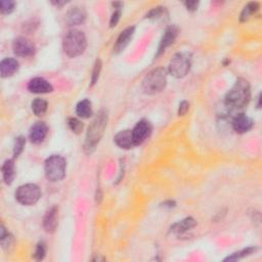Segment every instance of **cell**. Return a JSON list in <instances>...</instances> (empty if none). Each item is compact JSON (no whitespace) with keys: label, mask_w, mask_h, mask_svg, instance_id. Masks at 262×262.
Instances as JSON below:
<instances>
[{"label":"cell","mask_w":262,"mask_h":262,"mask_svg":"<svg viewBox=\"0 0 262 262\" xmlns=\"http://www.w3.org/2000/svg\"><path fill=\"white\" fill-rule=\"evenodd\" d=\"M107 124H108V115L106 112L101 111L96 115L94 120L88 127L84 144L86 152L92 153L95 149L96 144L103 138Z\"/></svg>","instance_id":"6da1fadb"},{"label":"cell","mask_w":262,"mask_h":262,"mask_svg":"<svg viewBox=\"0 0 262 262\" xmlns=\"http://www.w3.org/2000/svg\"><path fill=\"white\" fill-rule=\"evenodd\" d=\"M251 97L250 85L245 79H238L232 88L225 96V103L231 108H244L248 105Z\"/></svg>","instance_id":"7a4b0ae2"},{"label":"cell","mask_w":262,"mask_h":262,"mask_svg":"<svg viewBox=\"0 0 262 262\" xmlns=\"http://www.w3.org/2000/svg\"><path fill=\"white\" fill-rule=\"evenodd\" d=\"M64 50L70 58L82 55L87 46L86 37L82 31L77 29L70 30L64 38Z\"/></svg>","instance_id":"3957f363"},{"label":"cell","mask_w":262,"mask_h":262,"mask_svg":"<svg viewBox=\"0 0 262 262\" xmlns=\"http://www.w3.org/2000/svg\"><path fill=\"white\" fill-rule=\"evenodd\" d=\"M167 84V71L164 68H157L151 71L142 81V90L147 94L161 92Z\"/></svg>","instance_id":"277c9868"},{"label":"cell","mask_w":262,"mask_h":262,"mask_svg":"<svg viewBox=\"0 0 262 262\" xmlns=\"http://www.w3.org/2000/svg\"><path fill=\"white\" fill-rule=\"evenodd\" d=\"M66 160L60 155H52L45 161V176L50 182H60L66 175Z\"/></svg>","instance_id":"5b68a950"},{"label":"cell","mask_w":262,"mask_h":262,"mask_svg":"<svg viewBox=\"0 0 262 262\" xmlns=\"http://www.w3.org/2000/svg\"><path fill=\"white\" fill-rule=\"evenodd\" d=\"M192 65V57L188 52H178L171 59L168 67L169 74L175 78H184L187 75Z\"/></svg>","instance_id":"8992f818"},{"label":"cell","mask_w":262,"mask_h":262,"mask_svg":"<svg viewBox=\"0 0 262 262\" xmlns=\"http://www.w3.org/2000/svg\"><path fill=\"white\" fill-rule=\"evenodd\" d=\"M41 191L37 185L27 184L21 185L15 192V199L17 202L25 206L35 205L39 201Z\"/></svg>","instance_id":"52a82bcc"},{"label":"cell","mask_w":262,"mask_h":262,"mask_svg":"<svg viewBox=\"0 0 262 262\" xmlns=\"http://www.w3.org/2000/svg\"><path fill=\"white\" fill-rule=\"evenodd\" d=\"M131 131L134 146H139V144H141L150 137V134L152 132V126L150 122L146 120H141L135 125V127Z\"/></svg>","instance_id":"ba28073f"},{"label":"cell","mask_w":262,"mask_h":262,"mask_svg":"<svg viewBox=\"0 0 262 262\" xmlns=\"http://www.w3.org/2000/svg\"><path fill=\"white\" fill-rule=\"evenodd\" d=\"M13 49L17 57H30L34 55L35 45L29 39L20 37L14 41Z\"/></svg>","instance_id":"9c48e42d"},{"label":"cell","mask_w":262,"mask_h":262,"mask_svg":"<svg viewBox=\"0 0 262 262\" xmlns=\"http://www.w3.org/2000/svg\"><path fill=\"white\" fill-rule=\"evenodd\" d=\"M59 219V209L57 206H52L50 209L45 213L43 218V229L46 232L52 233L58 227Z\"/></svg>","instance_id":"30bf717a"},{"label":"cell","mask_w":262,"mask_h":262,"mask_svg":"<svg viewBox=\"0 0 262 262\" xmlns=\"http://www.w3.org/2000/svg\"><path fill=\"white\" fill-rule=\"evenodd\" d=\"M233 130L238 133H246L253 127V121L249 116L241 113L238 114L231 122Z\"/></svg>","instance_id":"8fae6325"},{"label":"cell","mask_w":262,"mask_h":262,"mask_svg":"<svg viewBox=\"0 0 262 262\" xmlns=\"http://www.w3.org/2000/svg\"><path fill=\"white\" fill-rule=\"evenodd\" d=\"M178 35V28L176 26H170L165 30V33L163 35V37L161 39L158 52H157V57H159L161 53H163L168 46H170L171 44L174 42Z\"/></svg>","instance_id":"7c38bea8"},{"label":"cell","mask_w":262,"mask_h":262,"mask_svg":"<svg viewBox=\"0 0 262 262\" xmlns=\"http://www.w3.org/2000/svg\"><path fill=\"white\" fill-rule=\"evenodd\" d=\"M28 89L32 93H48L52 92V85L43 78H34L28 83Z\"/></svg>","instance_id":"4fadbf2b"},{"label":"cell","mask_w":262,"mask_h":262,"mask_svg":"<svg viewBox=\"0 0 262 262\" xmlns=\"http://www.w3.org/2000/svg\"><path fill=\"white\" fill-rule=\"evenodd\" d=\"M48 132L47 125L44 122H36L30 129V139L33 143H41Z\"/></svg>","instance_id":"5bb4252c"},{"label":"cell","mask_w":262,"mask_h":262,"mask_svg":"<svg viewBox=\"0 0 262 262\" xmlns=\"http://www.w3.org/2000/svg\"><path fill=\"white\" fill-rule=\"evenodd\" d=\"M86 19V13L83 7L80 6H74L72 7L71 10L68 12L66 20L67 23L70 26H75L82 24Z\"/></svg>","instance_id":"9a60e30c"},{"label":"cell","mask_w":262,"mask_h":262,"mask_svg":"<svg viewBox=\"0 0 262 262\" xmlns=\"http://www.w3.org/2000/svg\"><path fill=\"white\" fill-rule=\"evenodd\" d=\"M133 34H134V27H128V28H126L124 31H122L121 34L119 35L118 39H117L116 41V44L114 46V51L118 53L124 50V48L127 46L130 40L132 39Z\"/></svg>","instance_id":"2e32d148"},{"label":"cell","mask_w":262,"mask_h":262,"mask_svg":"<svg viewBox=\"0 0 262 262\" xmlns=\"http://www.w3.org/2000/svg\"><path fill=\"white\" fill-rule=\"evenodd\" d=\"M19 62L15 59H5L0 62V74L2 78L11 77L19 70Z\"/></svg>","instance_id":"e0dca14e"},{"label":"cell","mask_w":262,"mask_h":262,"mask_svg":"<svg viewBox=\"0 0 262 262\" xmlns=\"http://www.w3.org/2000/svg\"><path fill=\"white\" fill-rule=\"evenodd\" d=\"M114 141L118 147L121 149H130L134 147V141L132 138V131L131 130H122L114 138Z\"/></svg>","instance_id":"ac0fdd59"},{"label":"cell","mask_w":262,"mask_h":262,"mask_svg":"<svg viewBox=\"0 0 262 262\" xmlns=\"http://www.w3.org/2000/svg\"><path fill=\"white\" fill-rule=\"evenodd\" d=\"M196 224H197V222L194 218L187 217L182 221L175 223L173 227L171 228V231H173L175 233H183V232H185L189 230H192L193 228H195Z\"/></svg>","instance_id":"d6986e66"},{"label":"cell","mask_w":262,"mask_h":262,"mask_svg":"<svg viewBox=\"0 0 262 262\" xmlns=\"http://www.w3.org/2000/svg\"><path fill=\"white\" fill-rule=\"evenodd\" d=\"M2 175L4 183L6 185H11L14 182L15 178V163L13 160H6L4 162V164L2 165Z\"/></svg>","instance_id":"ffe728a7"},{"label":"cell","mask_w":262,"mask_h":262,"mask_svg":"<svg viewBox=\"0 0 262 262\" xmlns=\"http://www.w3.org/2000/svg\"><path fill=\"white\" fill-rule=\"evenodd\" d=\"M76 113L80 118H89V117L92 115V103H90L88 99H83V101L79 102L76 106Z\"/></svg>","instance_id":"44dd1931"},{"label":"cell","mask_w":262,"mask_h":262,"mask_svg":"<svg viewBox=\"0 0 262 262\" xmlns=\"http://www.w3.org/2000/svg\"><path fill=\"white\" fill-rule=\"evenodd\" d=\"M47 102L42 98H36L32 102V111L36 116H43L47 111Z\"/></svg>","instance_id":"7402d4cb"},{"label":"cell","mask_w":262,"mask_h":262,"mask_svg":"<svg viewBox=\"0 0 262 262\" xmlns=\"http://www.w3.org/2000/svg\"><path fill=\"white\" fill-rule=\"evenodd\" d=\"M259 8V4L257 2H250L248 3L245 7H244V10L241 14V16H240V20L242 22L244 21H247L249 17L251 16L252 14H254L255 12L258 11Z\"/></svg>","instance_id":"603a6c76"},{"label":"cell","mask_w":262,"mask_h":262,"mask_svg":"<svg viewBox=\"0 0 262 262\" xmlns=\"http://www.w3.org/2000/svg\"><path fill=\"white\" fill-rule=\"evenodd\" d=\"M256 251V248H253V247H250V248H247V249H244L240 252H237V253H233L232 255L229 256L228 258H225L224 261H236V260H239L241 258H244L246 257L248 255H251L253 254Z\"/></svg>","instance_id":"cb8c5ba5"},{"label":"cell","mask_w":262,"mask_h":262,"mask_svg":"<svg viewBox=\"0 0 262 262\" xmlns=\"http://www.w3.org/2000/svg\"><path fill=\"white\" fill-rule=\"evenodd\" d=\"M15 3L12 0H2L0 1V12L2 15H10L14 12Z\"/></svg>","instance_id":"d4e9b609"},{"label":"cell","mask_w":262,"mask_h":262,"mask_svg":"<svg viewBox=\"0 0 262 262\" xmlns=\"http://www.w3.org/2000/svg\"><path fill=\"white\" fill-rule=\"evenodd\" d=\"M0 241H1V245L3 247L10 246L12 241H13V237L6 231L3 225H1V230H0Z\"/></svg>","instance_id":"484cf974"},{"label":"cell","mask_w":262,"mask_h":262,"mask_svg":"<svg viewBox=\"0 0 262 262\" xmlns=\"http://www.w3.org/2000/svg\"><path fill=\"white\" fill-rule=\"evenodd\" d=\"M68 125L70 129L75 133H80L83 129V124L76 118H70L68 121Z\"/></svg>","instance_id":"4316f807"},{"label":"cell","mask_w":262,"mask_h":262,"mask_svg":"<svg viewBox=\"0 0 262 262\" xmlns=\"http://www.w3.org/2000/svg\"><path fill=\"white\" fill-rule=\"evenodd\" d=\"M25 144H26V139H25V138L20 137V138L15 139V147H14V155H15V157H17V156H19L20 154L23 152Z\"/></svg>","instance_id":"83f0119b"},{"label":"cell","mask_w":262,"mask_h":262,"mask_svg":"<svg viewBox=\"0 0 262 262\" xmlns=\"http://www.w3.org/2000/svg\"><path fill=\"white\" fill-rule=\"evenodd\" d=\"M45 253H46V248H45L44 243H39L37 246H36L35 252H34V258L36 260H42L45 256Z\"/></svg>","instance_id":"f1b7e54d"},{"label":"cell","mask_w":262,"mask_h":262,"mask_svg":"<svg viewBox=\"0 0 262 262\" xmlns=\"http://www.w3.org/2000/svg\"><path fill=\"white\" fill-rule=\"evenodd\" d=\"M101 70H102V62H101V60H97L95 62V65H94L92 75V85L96 83V81L99 77V73H101Z\"/></svg>","instance_id":"f546056e"},{"label":"cell","mask_w":262,"mask_h":262,"mask_svg":"<svg viewBox=\"0 0 262 262\" xmlns=\"http://www.w3.org/2000/svg\"><path fill=\"white\" fill-rule=\"evenodd\" d=\"M164 12L165 11L163 10V7H155V8H153V10L147 15V17L151 20H157V19H160V17L163 15Z\"/></svg>","instance_id":"4dcf8cb0"},{"label":"cell","mask_w":262,"mask_h":262,"mask_svg":"<svg viewBox=\"0 0 262 262\" xmlns=\"http://www.w3.org/2000/svg\"><path fill=\"white\" fill-rule=\"evenodd\" d=\"M189 109V104L185 101L182 102L179 104V108H178V115L179 116H184L186 114V112Z\"/></svg>","instance_id":"1f68e13d"},{"label":"cell","mask_w":262,"mask_h":262,"mask_svg":"<svg viewBox=\"0 0 262 262\" xmlns=\"http://www.w3.org/2000/svg\"><path fill=\"white\" fill-rule=\"evenodd\" d=\"M120 16H121V12L119 10L115 11V13L112 15V17H111V22H110L111 27H115L117 24H118Z\"/></svg>","instance_id":"d6a6232c"},{"label":"cell","mask_w":262,"mask_h":262,"mask_svg":"<svg viewBox=\"0 0 262 262\" xmlns=\"http://www.w3.org/2000/svg\"><path fill=\"white\" fill-rule=\"evenodd\" d=\"M185 5L187 11L195 12V11H197V8L199 6V2L198 1H185Z\"/></svg>","instance_id":"836d02e7"}]
</instances>
